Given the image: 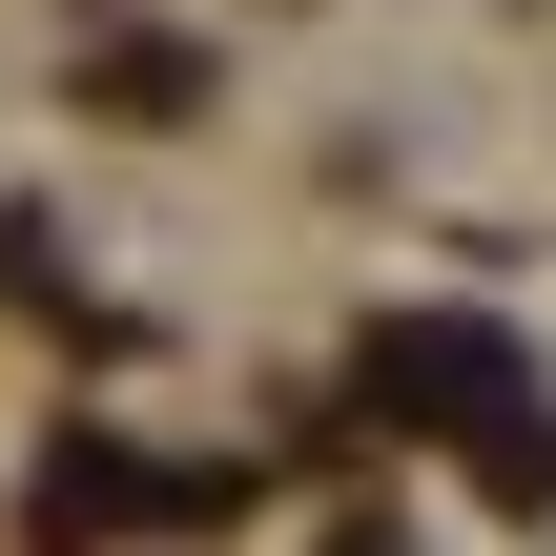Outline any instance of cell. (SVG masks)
I'll return each mask as SVG.
<instances>
[{
	"mask_svg": "<svg viewBox=\"0 0 556 556\" xmlns=\"http://www.w3.org/2000/svg\"><path fill=\"white\" fill-rule=\"evenodd\" d=\"M371 392H392V413H454L495 495H556V433H536V392H516V351H495L475 309H413V330L371 351Z\"/></svg>",
	"mask_w": 556,
	"mask_h": 556,
	"instance_id": "1",
	"label": "cell"
},
{
	"mask_svg": "<svg viewBox=\"0 0 556 556\" xmlns=\"http://www.w3.org/2000/svg\"><path fill=\"white\" fill-rule=\"evenodd\" d=\"M124 516H144V475H124V454H103V433H83V454H62V475H41V536H124Z\"/></svg>",
	"mask_w": 556,
	"mask_h": 556,
	"instance_id": "2",
	"label": "cell"
},
{
	"mask_svg": "<svg viewBox=\"0 0 556 556\" xmlns=\"http://www.w3.org/2000/svg\"><path fill=\"white\" fill-rule=\"evenodd\" d=\"M351 556H392V536H351Z\"/></svg>",
	"mask_w": 556,
	"mask_h": 556,
	"instance_id": "3",
	"label": "cell"
}]
</instances>
